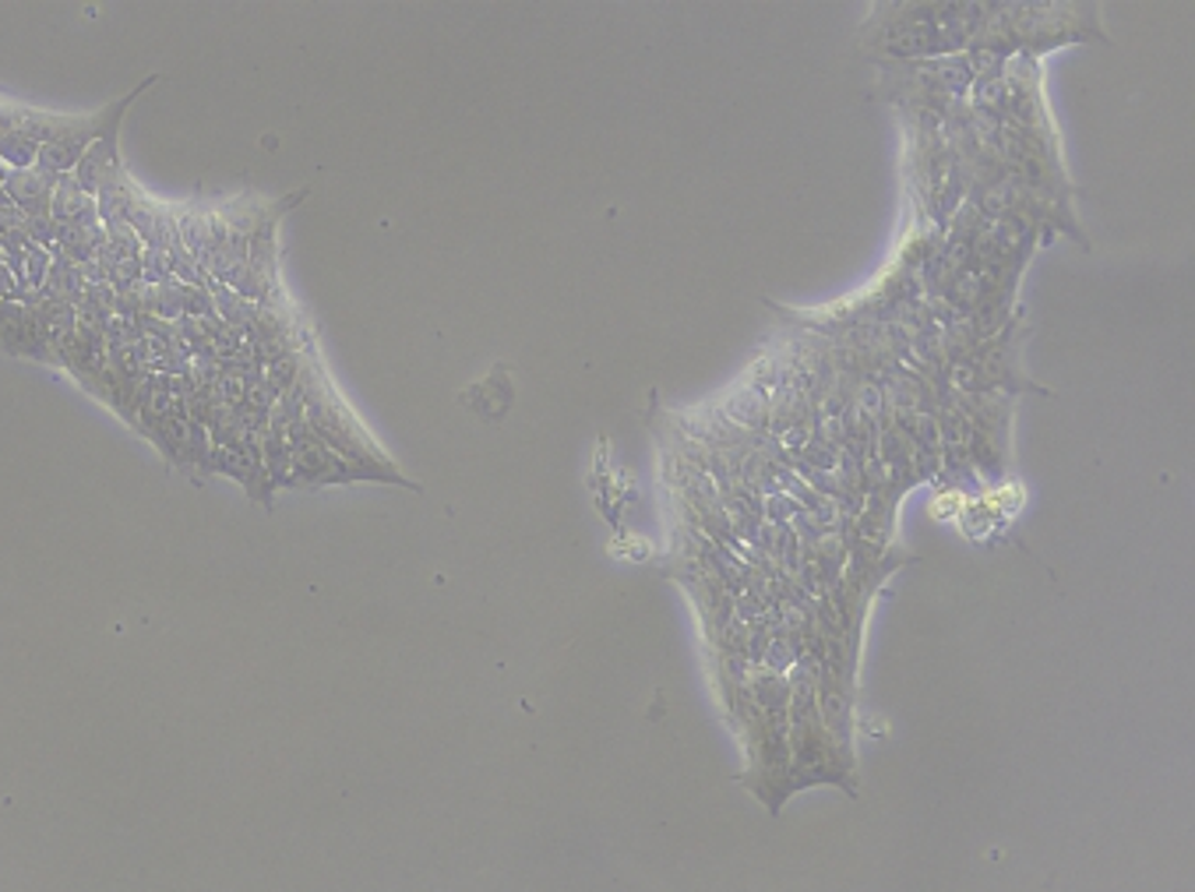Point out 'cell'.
<instances>
[{
  "label": "cell",
  "mask_w": 1195,
  "mask_h": 892,
  "mask_svg": "<svg viewBox=\"0 0 1195 892\" xmlns=\"http://www.w3.org/2000/svg\"><path fill=\"white\" fill-rule=\"evenodd\" d=\"M149 82H152V78H149ZM149 82H146V85H149ZM146 85H141V89H146ZM141 89H135L131 95H127V100L114 103V117H109V124L103 127V135L95 138L92 146L85 149V155L78 159V166H74V173H71L74 184L82 187L85 195H92V198L100 195V190H103L106 184H114L117 177H124V170H120V152H117V127H120V117H124L127 103H131Z\"/></svg>",
  "instance_id": "obj_1"
},
{
  "label": "cell",
  "mask_w": 1195,
  "mask_h": 892,
  "mask_svg": "<svg viewBox=\"0 0 1195 892\" xmlns=\"http://www.w3.org/2000/svg\"><path fill=\"white\" fill-rule=\"evenodd\" d=\"M0 184H4L14 209H22L25 216H50L54 187H57L54 173H43L36 166H32V170H4Z\"/></svg>",
  "instance_id": "obj_2"
},
{
  "label": "cell",
  "mask_w": 1195,
  "mask_h": 892,
  "mask_svg": "<svg viewBox=\"0 0 1195 892\" xmlns=\"http://www.w3.org/2000/svg\"><path fill=\"white\" fill-rule=\"evenodd\" d=\"M50 216L57 227H95V222H100V216H95V198L74 184L71 173L68 177H57Z\"/></svg>",
  "instance_id": "obj_3"
},
{
  "label": "cell",
  "mask_w": 1195,
  "mask_h": 892,
  "mask_svg": "<svg viewBox=\"0 0 1195 892\" xmlns=\"http://www.w3.org/2000/svg\"><path fill=\"white\" fill-rule=\"evenodd\" d=\"M85 276H82V265H74L68 258H60V254H54L50 262V273H46V286L43 293L46 297H57V300H68V304H78V300L85 297Z\"/></svg>",
  "instance_id": "obj_4"
},
{
  "label": "cell",
  "mask_w": 1195,
  "mask_h": 892,
  "mask_svg": "<svg viewBox=\"0 0 1195 892\" xmlns=\"http://www.w3.org/2000/svg\"><path fill=\"white\" fill-rule=\"evenodd\" d=\"M39 155L36 141H28L22 135H0V159L8 163V170H32Z\"/></svg>",
  "instance_id": "obj_5"
}]
</instances>
